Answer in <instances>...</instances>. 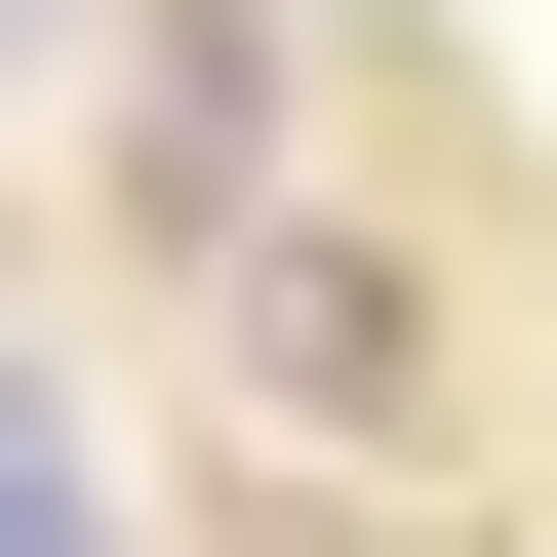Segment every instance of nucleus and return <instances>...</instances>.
I'll use <instances>...</instances> for the list:
<instances>
[{
	"label": "nucleus",
	"mask_w": 557,
	"mask_h": 557,
	"mask_svg": "<svg viewBox=\"0 0 557 557\" xmlns=\"http://www.w3.org/2000/svg\"><path fill=\"white\" fill-rule=\"evenodd\" d=\"M0 557H120V518H81V398H40V359H0Z\"/></svg>",
	"instance_id": "obj_1"
}]
</instances>
